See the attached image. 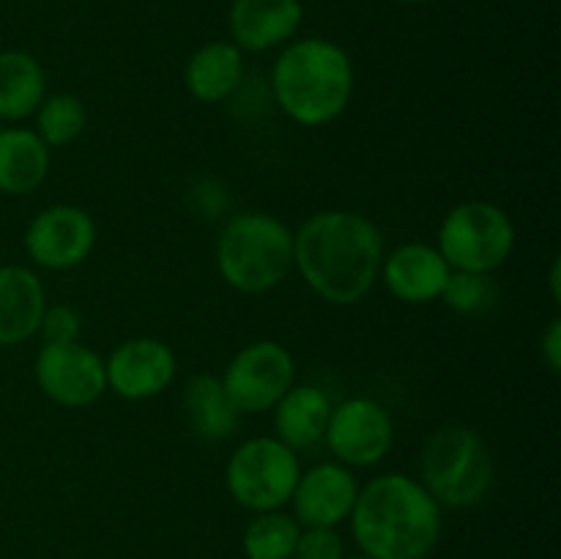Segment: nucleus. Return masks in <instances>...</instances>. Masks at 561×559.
<instances>
[{"instance_id": "7", "label": "nucleus", "mask_w": 561, "mask_h": 559, "mask_svg": "<svg viewBox=\"0 0 561 559\" xmlns=\"http://www.w3.org/2000/svg\"><path fill=\"white\" fill-rule=\"evenodd\" d=\"M299 453L277 436H255L241 442L225 466V488L239 507L268 513L290 504L299 482Z\"/></svg>"}, {"instance_id": "28", "label": "nucleus", "mask_w": 561, "mask_h": 559, "mask_svg": "<svg viewBox=\"0 0 561 559\" xmlns=\"http://www.w3.org/2000/svg\"><path fill=\"white\" fill-rule=\"evenodd\" d=\"M548 285H551L553 305H559V301H561V263H559V258H553L551 272H548Z\"/></svg>"}, {"instance_id": "24", "label": "nucleus", "mask_w": 561, "mask_h": 559, "mask_svg": "<svg viewBox=\"0 0 561 559\" xmlns=\"http://www.w3.org/2000/svg\"><path fill=\"white\" fill-rule=\"evenodd\" d=\"M442 301L460 316H485L499 305V285L491 274L453 272Z\"/></svg>"}, {"instance_id": "4", "label": "nucleus", "mask_w": 561, "mask_h": 559, "mask_svg": "<svg viewBox=\"0 0 561 559\" xmlns=\"http://www.w3.org/2000/svg\"><path fill=\"white\" fill-rule=\"evenodd\" d=\"M217 269L239 294H266L294 269V230L268 212H241L217 239Z\"/></svg>"}, {"instance_id": "6", "label": "nucleus", "mask_w": 561, "mask_h": 559, "mask_svg": "<svg viewBox=\"0 0 561 559\" xmlns=\"http://www.w3.org/2000/svg\"><path fill=\"white\" fill-rule=\"evenodd\" d=\"M515 223L491 201H463L444 214L438 225V252L453 272L493 274L513 255Z\"/></svg>"}, {"instance_id": "13", "label": "nucleus", "mask_w": 561, "mask_h": 559, "mask_svg": "<svg viewBox=\"0 0 561 559\" xmlns=\"http://www.w3.org/2000/svg\"><path fill=\"white\" fill-rule=\"evenodd\" d=\"M356 497H359V480L354 469L340 460H321L299 475L290 507L301 529H310V526L337 529L351 518Z\"/></svg>"}, {"instance_id": "25", "label": "nucleus", "mask_w": 561, "mask_h": 559, "mask_svg": "<svg viewBox=\"0 0 561 559\" xmlns=\"http://www.w3.org/2000/svg\"><path fill=\"white\" fill-rule=\"evenodd\" d=\"M80 312L71 305H47L44 307L42 323H38V334L42 343H75L80 340Z\"/></svg>"}, {"instance_id": "21", "label": "nucleus", "mask_w": 561, "mask_h": 559, "mask_svg": "<svg viewBox=\"0 0 561 559\" xmlns=\"http://www.w3.org/2000/svg\"><path fill=\"white\" fill-rule=\"evenodd\" d=\"M184 411L195 433L206 442H222L239 427V409L225 392L219 376L197 373L184 387Z\"/></svg>"}, {"instance_id": "18", "label": "nucleus", "mask_w": 561, "mask_h": 559, "mask_svg": "<svg viewBox=\"0 0 561 559\" xmlns=\"http://www.w3.org/2000/svg\"><path fill=\"white\" fill-rule=\"evenodd\" d=\"M244 82V53L233 42H208L190 55L184 66V85L192 99L219 104L233 96Z\"/></svg>"}, {"instance_id": "10", "label": "nucleus", "mask_w": 561, "mask_h": 559, "mask_svg": "<svg viewBox=\"0 0 561 559\" xmlns=\"http://www.w3.org/2000/svg\"><path fill=\"white\" fill-rule=\"evenodd\" d=\"M22 244L38 269L69 272L85 263L96 247V223L85 208L58 203L38 212L27 223Z\"/></svg>"}, {"instance_id": "26", "label": "nucleus", "mask_w": 561, "mask_h": 559, "mask_svg": "<svg viewBox=\"0 0 561 559\" xmlns=\"http://www.w3.org/2000/svg\"><path fill=\"white\" fill-rule=\"evenodd\" d=\"M294 559H345V540L337 529L310 526L301 529Z\"/></svg>"}, {"instance_id": "23", "label": "nucleus", "mask_w": 561, "mask_h": 559, "mask_svg": "<svg viewBox=\"0 0 561 559\" xmlns=\"http://www.w3.org/2000/svg\"><path fill=\"white\" fill-rule=\"evenodd\" d=\"M33 115H36V129L33 132L42 137L49 151L53 148H66L75 140H80L88 124L85 104L75 93H53V96H44V102L38 104V110Z\"/></svg>"}, {"instance_id": "17", "label": "nucleus", "mask_w": 561, "mask_h": 559, "mask_svg": "<svg viewBox=\"0 0 561 559\" xmlns=\"http://www.w3.org/2000/svg\"><path fill=\"white\" fill-rule=\"evenodd\" d=\"M274 436L294 453L323 442L332 400L316 384H294L274 406Z\"/></svg>"}, {"instance_id": "3", "label": "nucleus", "mask_w": 561, "mask_h": 559, "mask_svg": "<svg viewBox=\"0 0 561 559\" xmlns=\"http://www.w3.org/2000/svg\"><path fill=\"white\" fill-rule=\"evenodd\" d=\"M356 75L351 55L332 38L288 42L272 66V91L279 110L299 126H327L345 113Z\"/></svg>"}, {"instance_id": "9", "label": "nucleus", "mask_w": 561, "mask_h": 559, "mask_svg": "<svg viewBox=\"0 0 561 559\" xmlns=\"http://www.w3.org/2000/svg\"><path fill=\"white\" fill-rule=\"evenodd\" d=\"M323 444L348 469L378 466L394 444V422L387 406L373 398H345L332 406Z\"/></svg>"}, {"instance_id": "29", "label": "nucleus", "mask_w": 561, "mask_h": 559, "mask_svg": "<svg viewBox=\"0 0 561 559\" xmlns=\"http://www.w3.org/2000/svg\"><path fill=\"white\" fill-rule=\"evenodd\" d=\"M394 3H403V5H425V3H433V0H394Z\"/></svg>"}, {"instance_id": "30", "label": "nucleus", "mask_w": 561, "mask_h": 559, "mask_svg": "<svg viewBox=\"0 0 561 559\" xmlns=\"http://www.w3.org/2000/svg\"><path fill=\"white\" fill-rule=\"evenodd\" d=\"M345 559H370V557H365V554H359V557H345Z\"/></svg>"}, {"instance_id": "2", "label": "nucleus", "mask_w": 561, "mask_h": 559, "mask_svg": "<svg viewBox=\"0 0 561 559\" xmlns=\"http://www.w3.org/2000/svg\"><path fill=\"white\" fill-rule=\"evenodd\" d=\"M442 510L420 480L387 471L359 486L351 535L370 559H425L442 540Z\"/></svg>"}, {"instance_id": "14", "label": "nucleus", "mask_w": 561, "mask_h": 559, "mask_svg": "<svg viewBox=\"0 0 561 559\" xmlns=\"http://www.w3.org/2000/svg\"><path fill=\"white\" fill-rule=\"evenodd\" d=\"M453 274L449 263L436 244L427 241H405L383 255L381 277L389 294L405 305H431L442 299L447 280Z\"/></svg>"}, {"instance_id": "8", "label": "nucleus", "mask_w": 561, "mask_h": 559, "mask_svg": "<svg viewBox=\"0 0 561 559\" xmlns=\"http://www.w3.org/2000/svg\"><path fill=\"white\" fill-rule=\"evenodd\" d=\"M219 381L239 414H266L296 384L294 354L277 340H255L236 351Z\"/></svg>"}, {"instance_id": "11", "label": "nucleus", "mask_w": 561, "mask_h": 559, "mask_svg": "<svg viewBox=\"0 0 561 559\" xmlns=\"http://www.w3.org/2000/svg\"><path fill=\"white\" fill-rule=\"evenodd\" d=\"M33 376L38 389L53 403L66 409H82L91 406L107 392V376H104V360L93 349L75 343H42Z\"/></svg>"}, {"instance_id": "15", "label": "nucleus", "mask_w": 561, "mask_h": 559, "mask_svg": "<svg viewBox=\"0 0 561 559\" xmlns=\"http://www.w3.org/2000/svg\"><path fill=\"white\" fill-rule=\"evenodd\" d=\"M305 20L301 0H233L228 14L230 42L241 53L285 47Z\"/></svg>"}, {"instance_id": "27", "label": "nucleus", "mask_w": 561, "mask_h": 559, "mask_svg": "<svg viewBox=\"0 0 561 559\" xmlns=\"http://www.w3.org/2000/svg\"><path fill=\"white\" fill-rule=\"evenodd\" d=\"M540 356L548 370L557 376L561 370V318L553 316L540 334Z\"/></svg>"}, {"instance_id": "12", "label": "nucleus", "mask_w": 561, "mask_h": 559, "mask_svg": "<svg viewBox=\"0 0 561 559\" xmlns=\"http://www.w3.org/2000/svg\"><path fill=\"white\" fill-rule=\"evenodd\" d=\"M179 360L159 338H131L115 345L104 360L107 389L124 400H148L173 384Z\"/></svg>"}, {"instance_id": "5", "label": "nucleus", "mask_w": 561, "mask_h": 559, "mask_svg": "<svg viewBox=\"0 0 561 559\" xmlns=\"http://www.w3.org/2000/svg\"><path fill=\"white\" fill-rule=\"evenodd\" d=\"M420 475L442 507L469 510L491 493L496 466L482 433L469 425H442L422 447Z\"/></svg>"}, {"instance_id": "1", "label": "nucleus", "mask_w": 561, "mask_h": 559, "mask_svg": "<svg viewBox=\"0 0 561 559\" xmlns=\"http://www.w3.org/2000/svg\"><path fill=\"white\" fill-rule=\"evenodd\" d=\"M383 255L381 228L359 212L327 208L294 230V269L329 305H359L381 277Z\"/></svg>"}, {"instance_id": "22", "label": "nucleus", "mask_w": 561, "mask_h": 559, "mask_svg": "<svg viewBox=\"0 0 561 559\" xmlns=\"http://www.w3.org/2000/svg\"><path fill=\"white\" fill-rule=\"evenodd\" d=\"M299 535L301 526L294 515L268 510V513H255V518L247 524L241 548L247 559H294Z\"/></svg>"}, {"instance_id": "16", "label": "nucleus", "mask_w": 561, "mask_h": 559, "mask_svg": "<svg viewBox=\"0 0 561 559\" xmlns=\"http://www.w3.org/2000/svg\"><path fill=\"white\" fill-rule=\"evenodd\" d=\"M47 307V290L33 269L20 263L0 266V349L36 338Z\"/></svg>"}, {"instance_id": "20", "label": "nucleus", "mask_w": 561, "mask_h": 559, "mask_svg": "<svg viewBox=\"0 0 561 559\" xmlns=\"http://www.w3.org/2000/svg\"><path fill=\"white\" fill-rule=\"evenodd\" d=\"M47 96L44 66L25 49L0 53V121L20 124L31 118Z\"/></svg>"}, {"instance_id": "19", "label": "nucleus", "mask_w": 561, "mask_h": 559, "mask_svg": "<svg viewBox=\"0 0 561 559\" xmlns=\"http://www.w3.org/2000/svg\"><path fill=\"white\" fill-rule=\"evenodd\" d=\"M49 148L27 126H0V192L27 195L49 173Z\"/></svg>"}]
</instances>
